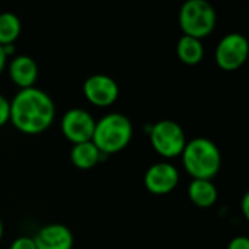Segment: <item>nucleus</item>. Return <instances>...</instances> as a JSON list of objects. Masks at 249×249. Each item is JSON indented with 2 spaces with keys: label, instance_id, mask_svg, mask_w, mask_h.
Here are the masks:
<instances>
[{
  "label": "nucleus",
  "instance_id": "obj_1",
  "mask_svg": "<svg viewBox=\"0 0 249 249\" xmlns=\"http://www.w3.org/2000/svg\"><path fill=\"white\" fill-rule=\"evenodd\" d=\"M55 118L53 98L38 88L19 89L10 101L9 121L23 134H39L48 130Z\"/></svg>",
  "mask_w": 249,
  "mask_h": 249
},
{
  "label": "nucleus",
  "instance_id": "obj_2",
  "mask_svg": "<svg viewBox=\"0 0 249 249\" xmlns=\"http://www.w3.org/2000/svg\"><path fill=\"white\" fill-rule=\"evenodd\" d=\"M181 158L185 171L193 179H213L222 165L219 147L207 137H196L187 142Z\"/></svg>",
  "mask_w": 249,
  "mask_h": 249
},
{
  "label": "nucleus",
  "instance_id": "obj_3",
  "mask_svg": "<svg viewBox=\"0 0 249 249\" xmlns=\"http://www.w3.org/2000/svg\"><path fill=\"white\" fill-rule=\"evenodd\" d=\"M133 123L121 112H109L96 121L92 142L105 155L124 150L133 139Z\"/></svg>",
  "mask_w": 249,
  "mask_h": 249
},
{
  "label": "nucleus",
  "instance_id": "obj_4",
  "mask_svg": "<svg viewBox=\"0 0 249 249\" xmlns=\"http://www.w3.org/2000/svg\"><path fill=\"white\" fill-rule=\"evenodd\" d=\"M184 35L203 39L209 36L217 23V12L207 0H187L178 15Z\"/></svg>",
  "mask_w": 249,
  "mask_h": 249
},
{
  "label": "nucleus",
  "instance_id": "obj_5",
  "mask_svg": "<svg viewBox=\"0 0 249 249\" xmlns=\"http://www.w3.org/2000/svg\"><path fill=\"white\" fill-rule=\"evenodd\" d=\"M149 139L153 150L166 159L181 156L187 144L184 128L172 120H160L153 124L149 130Z\"/></svg>",
  "mask_w": 249,
  "mask_h": 249
},
{
  "label": "nucleus",
  "instance_id": "obj_6",
  "mask_svg": "<svg viewBox=\"0 0 249 249\" xmlns=\"http://www.w3.org/2000/svg\"><path fill=\"white\" fill-rule=\"evenodd\" d=\"M249 54V42L245 35L231 32L225 35L216 47V63L225 71H235L241 69Z\"/></svg>",
  "mask_w": 249,
  "mask_h": 249
},
{
  "label": "nucleus",
  "instance_id": "obj_7",
  "mask_svg": "<svg viewBox=\"0 0 249 249\" xmlns=\"http://www.w3.org/2000/svg\"><path fill=\"white\" fill-rule=\"evenodd\" d=\"M95 124L96 121L89 111L83 108H71L66 111L61 118V131L71 144H77L92 140Z\"/></svg>",
  "mask_w": 249,
  "mask_h": 249
},
{
  "label": "nucleus",
  "instance_id": "obj_8",
  "mask_svg": "<svg viewBox=\"0 0 249 249\" xmlns=\"http://www.w3.org/2000/svg\"><path fill=\"white\" fill-rule=\"evenodd\" d=\"M83 95L92 105L107 108L118 99L120 88L111 76L98 73L83 82Z\"/></svg>",
  "mask_w": 249,
  "mask_h": 249
},
{
  "label": "nucleus",
  "instance_id": "obj_9",
  "mask_svg": "<svg viewBox=\"0 0 249 249\" xmlns=\"http://www.w3.org/2000/svg\"><path fill=\"white\" fill-rule=\"evenodd\" d=\"M179 184V172L175 165L158 162L147 168L144 174V187L156 196H165L174 191Z\"/></svg>",
  "mask_w": 249,
  "mask_h": 249
},
{
  "label": "nucleus",
  "instance_id": "obj_10",
  "mask_svg": "<svg viewBox=\"0 0 249 249\" xmlns=\"http://www.w3.org/2000/svg\"><path fill=\"white\" fill-rule=\"evenodd\" d=\"M32 238L36 249H71L74 245L71 231L61 223L45 225Z\"/></svg>",
  "mask_w": 249,
  "mask_h": 249
},
{
  "label": "nucleus",
  "instance_id": "obj_11",
  "mask_svg": "<svg viewBox=\"0 0 249 249\" xmlns=\"http://www.w3.org/2000/svg\"><path fill=\"white\" fill-rule=\"evenodd\" d=\"M39 69L36 61L26 54L13 55L9 63V77L19 89L34 88L38 79Z\"/></svg>",
  "mask_w": 249,
  "mask_h": 249
},
{
  "label": "nucleus",
  "instance_id": "obj_12",
  "mask_svg": "<svg viewBox=\"0 0 249 249\" xmlns=\"http://www.w3.org/2000/svg\"><path fill=\"white\" fill-rule=\"evenodd\" d=\"M102 158H104V155L99 152V149L95 146V143L92 140L73 144V147L70 150L71 163L76 168L83 169V171L95 168L102 160Z\"/></svg>",
  "mask_w": 249,
  "mask_h": 249
},
{
  "label": "nucleus",
  "instance_id": "obj_13",
  "mask_svg": "<svg viewBox=\"0 0 249 249\" xmlns=\"http://www.w3.org/2000/svg\"><path fill=\"white\" fill-rule=\"evenodd\" d=\"M219 193L213 179H193L188 185V198L201 209L212 207L217 201Z\"/></svg>",
  "mask_w": 249,
  "mask_h": 249
},
{
  "label": "nucleus",
  "instance_id": "obj_14",
  "mask_svg": "<svg viewBox=\"0 0 249 249\" xmlns=\"http://www.w3.org/2000/svg\"><path fill=\"white\" fill-rule=\"evenodd\" d=\"M177 55L184 64L196 66L204 58V45L201 39L182 35L177 42Z\"/></svg>",
  "mask_w": 249,
  "mask_h": 249
},
{
  "label": "nucleus",
  "instance_id": "obj_15",
  "mask_svg": "<svg viewBox=\"0 0 249 249\" xmlns=\"http://www.w3.org/2000/svg\"><path fill=\"white\" fill-rule=\"evenodd\" d=\"M20 19L12 12L0 13V45H12L20 35Z\"/></svg>",
  "mask_w": 249,
  "mask_h": 249
},
{
  "label": "nucleus",
  "instance_id": "obj_16",
  "mask_svg": "<svg viewBox=\"0 0 249 249\" xmlns=\"http://www.w3.org/2000/svg\"><path fill=\"white\" fill-rule=\"evenodd\" d=\"M9 249H36V245L34 242V238H31V236H19L10 244Z\"/></svg>",
  "mask_w": 249,
  "mask_h": 249
},
{
  "label": "nucleus",
  "instance_id": "obj_17",
  "mask_svg": "<svg viewBox=\"0 0 249 249\" xmlns=\"http://www.w3.org/2000/svg\"><path fill=\"white\" fill-rule=\"evenodd\" d=\"M9 114H10V101L3 93H0V127L9 123Z\"/></svg>",
  "mask_w": 249,
  "mask_h": 249
},
{
  "label": "nucleus",
  "instance_id": "obj_18",
  "mask_svg": "<svg viewBox=\"0 0 249 249\" xmlns=\"http://www.w3.org/2000/svg\"><path fill=\"white\" fill-rule=\"evenodd\" d=\"M228 249H249V239L247 236H236L229 242Z\"/></svg>",
  "mask_w": 249,
  "mask_h": 249
},
{
  "label": "nucleus",
  "instance_id": "obj_19",
  "mask_svg": "<svg viewBox=\"0 0 249 249\" xmlns=\"http://www.w3.org/2000/svg\"><path fill=\"white\" fill-rule=\"evenodd\" d=\"M6 64H7V55L4 54V50H3V47L0 45V74L3 73Z\"/></svg>",
  "mask_w": 249,
  "mask_h": 249
},
{
  "label": "nucleus",
  "instance_id": "obj_20",
  "mask_svg": "<svg viewBox=\"0 0 249 249\" xmlns=\"http://www.w3.org/2000/svg\"><path fill=\"white\" fill-rule=\"evenodd\" d=\"M248 203H249V194L247 193V194L242 197V213H244V216H245V217H249Z\"/></svg>",
  "mask_w": 249,
  "mask_h": 249
},
{
  "label": "nucleus",
  "instance_id": "obj_21",
  "mask_svg": "<svg viewBox=\"0 0 249 249\" xmlns=\"http://www.w3.org/2000/svg\"><path fill=\"white\" fill-rule=\"evenodd\" d=\"M3 232H4V228H3V222H1V219H0V241H1V238H3Z\"/></svg>",
  "mask_w": 249,
  "mask_h": 249
}]
</instances>
